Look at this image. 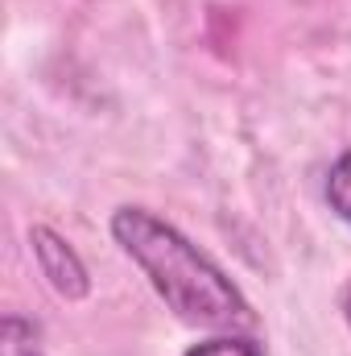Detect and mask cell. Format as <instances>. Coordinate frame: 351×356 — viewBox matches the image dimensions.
<instances>
[{
    "label": "cell",
    "instance_id": "cell-1",
    "mask_svg": "<svg viewBox=\"0 0 351 356\" xmlns=\"http://www.w3.org/2000/svg\"><path fill=\"white\" fill-rule=\"evenodd\" d=\"M112 236L145 269L153 290L166 298L178 319L198 327H252L257 315L232 277L215 266L198 245H190L174 224L157 220L145 207H120L112 216Z\"/></svg>",
    "mask_w": 351,
    "mask_h": 356
},
{
    "label": "cell",
    "instance_id": "cell-2",
    "mask_svg": "<svg viewBox=\"0 0 351 356\" xmlns=\"http://www.w3.org/2000/svg\"><path fill=\"white\" fill-rule=\"evenodd\" d=\"M29 245H33V257H37V269H42V277L54 286V294H62V298H87L91 282H87V269L79 261V253L58 236V232H50V228H33L29 232Z\"/></svg>",
    "mask_w": 351,
    "mask_h": 356
},
{
    "label": "cell",
    "instance_id": "cell-3",
    "mask_svg": "<svg viewBox=\"0 0 351 356\" xmlns=\"http://www.w3.org/2000/svg\"><path fill=\"white\" fill-rule=\"evenodd\" d=\"M0 356H42L33 323H25L17 315H4V323H0Z\"/></svg>",
    "mask_w": 351,
    "mask_h": 356
},
{
    "label": "cell",
    "instance_id": "cell-4",
    "mask_svg": "<svg viewBox=\"0 0 351 356\" xmlns=\"http://www.w3.org/2000/svg\"><path fill=\"white\" fill-rule=\"evenodd\" d=\"M327 203H331V211L339 220L351 224V149L331 166V175H327Z\"/></svg>",
    "mask_w": 351,
    "mask_h": 356
},
{
    "label": "cell",
    "instance_id": "cell-5",
    "mask_svg": "<svg viewBox=\"0 0 351 356\" xmlns=\"http://www.w3.org/2000/svg\"><path fill=\"white\" fill-rule=\"evenodd\" d=\"M186 356H261V348L240 336H219V340H203V344L186 348Z\"/></svg>",
    "mask_w": 351,
    "mask_h": 356
},
{
    "label": "cell",
    "instance_id": "cell-6",
    "mask_svg": "<svg viewBox=\"0 0 351 356\" xmlns=\"http://www.w3.org/2000/svg\"><path fill=\"white\" fill-rule=\"evenodd\" d=\"M343 311H348V323H351V290H348V302H343Z\"/></svg>",
    "mask_w": 351,
    "mask_h": 356
}]
</instances>
